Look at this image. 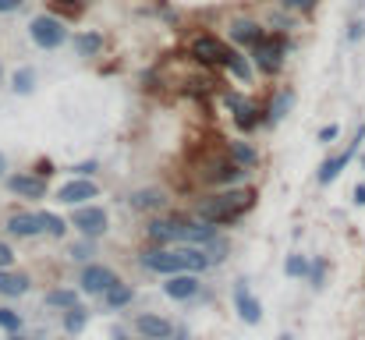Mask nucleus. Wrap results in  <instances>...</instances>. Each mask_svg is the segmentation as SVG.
<instances>
[{"label": "nucleus", "instance_id": "1", "mask_svg": "<svg viewBox=\"0 0 365 340\" xmlns=\"http://www.w3.org/2000/svg\"><path fill=\"white\" fill-rule=\"evenodd\" d=\"M138 262L145 269H153V273H163V277H170V273H199V269L213 266L202 244H153V248L142 252Z\"/></svg>", "mask_w": 365, "mask_h": 340}, {"label": "nucleus", "instance_id": "2", "mask_svg": "<svg viewBox=\"0 0 365 340\" xmlns=\"http://www.w3.org/2000/svg\"><path fill=\"white\" fill-rule=\"evenodd\" d=\"M252 206H255V192L252 188H231V192H220L213 199H202L199 202V220H206L213 227L235 224V220H242Z\"/></svg>", "mask_w": 365, "mask_h": 340}, {"label": "nucleus", "instance_id": "3", "mask_svg": "<svg viewBox=\"0 0 365 340\" xmlns=\"http://www.w3.org/2000/svg\"><path fill=\"white\" fill-rule=\"evenodd\" d=\"M29 39L39 46V50H57V46H64L68 43V29H64V18H57V14H36L32 21H29Z\"/></svg>", "mask_w": 365, "mask_h": 340}, {"label": "nucleus", "instance_id": "4", "mask_svg": "<svg viewBox=\"0 0 365 340\" xmlns=\"http://www.w3.org/2000/svg\"><path fill=\"white\" fill-rule=\"evenodd\" d=\"M284 57H287V39H284V32H266L255 46H252V61H255V68L262 71V75H277L280 68H284Z\"/></svg>", "mask_w": 365, "mask_h": 340}, {"label": "nucleus", "instance_id": "5", "mask_svg": "<svg viewBox=\"0 0 365 340\" xmlns=\"http://www.w3.org/2000/svg\"><path fill=\"white\" fill-rule=\"evenodd\" d=\"M188 53H192L199 64H206V68H210V64L227 68V61H231L238 50H235V46H227L224 39H217L213 32H202V36H195V39H192V50H188Z\"/></svg>", "mask_w": 365, "mask_h": 340}, {"label": "nucleus", "instance_id": "6", "mask_svg": "<svg viewBox=\"0 0 365 340\" xmlns=\"http://www.w3.org/2000/svg\"><path fill=\"white\" fill-rule=\"evenodd\" d=\"M114 284H118V273L110 266H100V262H86L78 273V291L89 298H103Z\"/></svg>", "mask_w": 365, "mask_h": 340}, {"label": "nucleus", "instance_id": "7", "mask_svg": "<svg viewBox=\"0 0 365 340\" xmlns=\"http://www.w3.org/2000/svg\"><path fill=\"white\" fill-rule=\"evenodd\" d=\"M71 224L78 227L82 237H103L107 227H110V217H107V210H100V206H86V202H82V206H75Z\"/></svg>", "mask_w": 365, "mask_h": 340}, {"label": "nucleus", "instance_id": "8", "mask_svg": "<svg viewBox=\"0 0 365 340\" xmlns=\"http://www.w3.org/2000/svg\"><path fill=\"white\" fill-rule=\"evenodd\" d=\"M185 230H188V220L174 217V220H153L145 227L149 241L153 244H185Z\"/></svg>", "mask_w": 365, "mask_h": 340}, {"label": "nucleus", "instance_id": "9", "mask_svg": "<svg viewBox=\"0 0 365 340\" xmlns=\"http://www.w3.org/2000/svg\"><path fill=\"white\" fill-rule=\"evenodd\" d=\"M7 192L18 199H46V177L39 174H7Z\"/></svg>", "mask_w": 365, "mask_h": 340}, {"label": "nucleus", "instance_id": "10", "mask_svg": "<svg viewBox=\"0 0 365 340\" xmlns=\"http://www.w3.org/2000/svg\"><path fill=\"white\" fill-rule=\"evenodd\" d=\"M199 291H202V280L195 273H170L167 284H163V294L174 298V302H192Z\"/></svg>", "mask_w": 365, "mask_h": 340}, {"label": "nucleus", "instance_id": "11", "mask_svg": "<svg viewBox=\"0 0 365 340\" xmlns=\"http://www.w3.org/2000/svg\"><path fill=\"white\" fill-rule=\"evenodd\" d=\"M235 309H238L242 323H248V326L262 323V305H259V298L252 294L248 280H238V284H235Z\"/></svg>", "mask_w": 365, "mask_h": 340}, {"label": "nucleus", "instance_id": "12", "mask_svg": "<svg viewBox=\"0 0 365 340\" xmlns=\"http://www.w3.org/2000/svg\"><path fill=\"white\" fill-rule=\"evenodd\" d=\"M96 195H100V188H96L89 177H75V181L61 185V192H57V199H61L64 206H82V202H89V199H96Z\"/></svg>", "mask_w": 365, "mask_h": 340}, {"label": "nucleus", "instance_id": "13", "mask_svg": "<svg viewBox=\"0 0 365 340\" xmlns=\"http://www.w3.org/2000/svg\"><path fill=\"white\" fill-rule=\"evenodd\" d=\"M362 138H365V128H359V131H355V142H351V145H348V149H344L341 156H330V160H327V163L319 167V185H330V181H334V177H337V174H341V170L348 167V160H351V156L359 153Z\"/></svg>", "mask_w": 365, "mask_h": 340}, {"label": "nucleus", "instance_id": "14", "mask_svg": "<svg viewBox=\"0 0 365 340\" xmlns=\"http://www.w3.org/2000/svg\"><path fill=\"white\" fill-rule=\"evenodd\" d=\"M135 330H138L142 337H156V340L174 337V323L163 319V316H156V312H142V316L135 319Z\"/></svg>", "mask_w": 365, "mask_h": 340}, {"label": "nucleus", "instance_id": "15", "mask_svg": "<svg viewBox=\"0 0 365 340\" xmlns=\"http://www.w3.org/2000/svg\"><path fill=\"white\" fill-rule=\"evenodd\" d=\"M4 227H7L11 237H39L43 234V217L39 213H11Z\"/></svg>", "mask_w": 365, "mask_h": 340}, {"label": "nucleus", "instance_id": "16", "mask_svg": "<svg viewBox=\"0 0 365 340\" xmlns=\"http://www.w3.org/2000/svg\"><path fill=\"white\" fill-rule=\"evenodd\" d=\"M245 174H248V167H242V163H235V160L227 156V160L213 163V170L206 174V181H210V185H231V188H235V185H238V181L245 177Z\"/></svg>", "mask_w": 365, "mask_h": 340}, {"label": "nucleus", "instance_id": "17", "mask_svg": "<svg viewBox=\"0 0 365 340\" xmlns=\"http://www.w3.org/2000/svg\"><path fill=\"white\" fill-rule=\"evenodd\" d=\"M266 36V29L259 25V21H252V18H235L231 21V43H238V46H255L259 39Z\"/></svg>", "mask_w": 365, "mask_h": 340}, {"label": "nucleus", "instance_id": "18", "mask_svg": "<svg viewBox=\"0 0 365 340\" xmlns=\"http://www.w3.org/2000/svg\"><path fill=\"white\" fill-rule=\"evenodd\" d=\"M163 206H167V195L160 188H138L131 195V210H138V213H156Z\"/></svg>", "mask_w": 365, "mask_h": 340}, {"label": "nucleus", "instance_id": "19", "mask_svg": "<svg viewBox=\"0 0 365 340\" xmlns=\"http://www.w3.org/2000/svg\"><path fill=\"white\" fill-rule=\"evenodd\" d=\"M29 287H32V280H29L25 273L0 269V294H4V298H21V294H29Z\"/></svg>", "mask_w": 365, "mask_h": 340}, {"label": "nucleus", "instance_id": "20", "mask_svg": "<svg viewBox=\"0 0 365 340\" xmlns=\"http://www.w3.org/2000/svg\"><path fill=\"white\" fill-rule=\"evenodd\" d=\"M227 156H231L235 163H242V167H255V163H259V153H255L245 138H231V142H227Z\"/></svg>", "mask_w": 365, "mask_h": 340}, {"label": "nucleus", "instance_id": "21", "mask_svg": "<svg viewBox=\"0 0 365 340\" xmlns=\"http://www.w3.org/2000/svg\"><path fill=\"white\" fill-rule=\"evenodd\" d=\"M71 43H75V53L78 57H96L103 50V36L100 32H78Z\"/></svg>", "mask_w": 365, "mask_h": 340}, {"label": "nucleus", "instance_id": "22", "mask_svg": "<svg viewBox=\"0 0 365 340\" xmlns=\"http://www.w3.org/2000/svg\"><path fill=\"white\" fill-rule=\"evenodd\" d=\"M291 107H294V93H291V89H280V93L273 96V103L266 107V124H277Z\"/></svg>", "mask_w": 365, "mask_h": 340}, {"label": "nucleus", "instance_id": "23", "mask_svg": "<svg viewBox=\"0 0 365 340\" xmlns=\"http://www.w3.org/2000/svg\"><path fill=\"white\" fill-rule=\"evenodd\" d=\"M131 298H135V287L131 284H124V280H118L107 294H103V302H107V309H124V305H131Z\"/></svg>", "mask_w": 365, "mask_h": 340}, {"label": "nucleus", "instance_id": "24", "mask_svg": "<svg viewBox=\"0 0 365 340\" xmlns=\"http://www.w3.org/2000/svg\"><path fill=\"white\" fill-rule=\"evenodd\" d=\"M259 120H262V113H259V107H255L252 100H245L242 107L235 110V124H238L242 131H252V128H259Z\"/></svg>", "mask_w": 365, "mask_h": 340}, {"label": "nucleus", "instance_id": "25", "mask_svg": "<svg viewBox=\"0 0 365 340\" xmlns=\"http://www.w3.org/2000/svg\"><path fill=\"white\" fill-rule=\"evenodd\" d=\"M78 294H82V291L53 287V291H46V305H50V309H71V305H78Z\"/></svg>", "mask_w": 365, "mask_h": 340}, {"label": "nucleus", "instance_id": "26", "mask_svg": "<svg viewBox=\"0 0 365 340\" xmlns=\"http://www.w3.org/2000/svg\"><path fill=\"white\" fill-rule=\"evenodd\" d=\"M86 323H89V312H86L82 305L64 309V330H68V334H82V330H86Z\"/></svg>", "mask_w": 365, "mask_h": 340}, {"label": "nucleus", "instance_id": "27", "mask_svg": "<svg viewBox=\"0 0 365 340\" xmlns=\"http://www.w3.org/2000/svg\"><path fill=\"white\" fill-rule=\"evenodd\" d=\"M11 89H14L18 96H29V93L36 89V71H32V68H18L14 78H11Z\"/></svg>", "mask_w": 365, "mask_h": 340}, {"label": "nucleus", "instance_id": "28", "mask_svg": "<svg viewBox=\"0 0 365 340\" xmlns=\"http://www.w3.org/2000/svg\"><path fill=\"white\" fill-rule=\"evenodd\" d=\"M82 7L86 4H78V0H50V14H57V18H78Z\"/></svg>", "mask_w": 365, "mask_h": 340}, {"label": "nucleus", "instance_id": "29", "mask_svg": "<svg viewBox=\"0 0 365 340\" xmlns=\"http://www.w3.org/2000/svg\"><path fill=\"white\" fill-rule=\"evenodd\" d=\"M43 217V234H50V237H64L68 234V220L64 217H57V213H39Z\"/></svg>", "mask_w": 365, "mask_h": 340}, {"label": "nucleus", "instance_id": "30", "mask_svg": "<svg viewBox=\"0 0 365 340\" xmlns=\"http://www.w3.org/2000/svg\"><path fill=\"white\" fill-rule=\"evenodd\" d=\"M284 273H287V277H309V259H305V255H287Z\"/></svg>", "mask_w": 365, "mask_h": 340}, {"label": "nucleus", "instance_id": "31", "mask_svg": "<svg viewBox=\"0 0 365 340\" xmlns=\"http://www.w3.org/2000/svg\"><path fill=\"white\" fill-rule=\"evenodd\" d=\"M227 71H231V75H235L238 82H248V78H252V68L245 64V57H242V53H235V57L227 61Z\"/></svg>", "mask_w": 365, "mask_h": 340}, {"label": "nucleus", "instance_id": "32", "mask_svg": "<svg viewBox=\"0 0 365 340\" xmlns=\"http://www.w3.org/2000/svg\"><path fill=\"white\" fill-rule=\"evenodd\" d=\"M0 330L18 334V330H21V316H18L14 309H0Z\"/></svg>", "mask_w": 365, "mask_h": 340}, {"label": "nucleus", "instance_id": "33", "mask_svg": "<svg viewBox=\"0 0 365 340\" xmlns=\"http://www.w3.org/2000/svg\"><path fill=\"white\" fill-rule=\"evenodd\" d=\"M93 241H96V237H82V241L71 248V259H75V262H89V255H93V248H96Z\"/></svg>", "mask_w": 365, "mask_h": 340}, {"label": "nucleus", "instance_id": "34", "mask_svg": "<svg viewBox=\"0 0 365 340\" xmlns=\"http://www.w3.org/2000/svg\"><path fill=\"white\" fill-rule=\"evenodd\" d=\"M316 4H319V0H280V7L298 11V14H312V11H316Z\"/></svg>", "mask_w": 365, "mask_h": 340}, {"label": "nucleus", "instance_id": "35", "mask_svg": "<svg viewBox=\"0 0 365 340\" xmlns=\"http://www.w3.org/2000/svg\"><path fill=\"white\" fill-rule=\"evenodd\" d=\"M11 262H14V248L7 241H0V269H11Z\"/></svg>", "mask_w": 365, "mask_h": 340}, {"label": "nucleus", "instance_id": "36", "mask_svg": "<svg viewBox=\"0 0 365 340\" xmlns=\"http://www.w3.org/2000/svg\"><path fill=\"white\" fill-rule=\"evenodd\" d=\"M362 36H365V21H351V29H348V39H351V43H359Z\"/></svg>", "mask_w": 365, "mask_h": 340}, {"label": "nucleus", "instance_id": "37", "mask_svg": "<svg viewBox=\"0 0 365 340\" xmlns=\"http://www.w3.org/2000/svg\"><path fill=\"white\" fill-rule=\"evenodd\" d=\"M71 170H75V174H78V177H89V174H93V170H96V160H89V163H75V167H71Z\"/></svg>", "mask_w": 365, "mask_h": 340}, {"label": "nucleus", "instance_id": "38", "mask_svg": "<svg viewBox=\"0 0 365 340\" xmlns=\"http://www.w3.org/2000/svg\"><path fill=\"white\" fill-rule=\"evenodd\" d=\"M21 4L25 0H0V14H14V11H21Z\"/></svg>", "mask_w": 365, "mask_h": 340}, {"label": "nucleus", "instance_id": "39", "mask_svg": "<svg viewBox=\"0 0 365 340\" xmlns=\"http://www.w3.org/2000/svg\"><path fill=\"white\" fill-rule=\"evenodd\" d=\"M337 131H341L337 124H327V128L319 131V142H334V138H337Z\"/></svg>", "mask_w": 365, "mask_h": 340}, {"label": "nucleus", "instance_id": "40", "mask_svg": "<svg viewBox=\"0 0 365 340\" xmlns=\"http://www.w3.org/2000/svg\"><path fill=\"white\" fill-rule=\"evenodd\" d=\"M36 174H39V177H50V174H53V163H50V160H39V163H36Z\"/></svg>", "mask_w": 365, "mask_h": 340}, {"label": "nucleus", "instance_id": "41", "mask_svg": "<svg viewBox=\"0 0 365 340\" xmlns=\"http://www.w3.org/2000/svg\"><path fill=\"white\" fill-rule=\"evenodd\" d=\"M355 202H359V206H365V185H359V188H355Z\"/></svg>", "mask_w": 365, "mask_h": 340}, {"label": "nucleus", "instance_id": "42", "mask_svg": "<svg viewBox=\"0 0 365 340\" xmlns=\"http://www.w3.org/2000/svg\"><path fill=\"white\" fill-rule=\"evenodd\" d=\"M114 340H131V337H124V334H114ZM138 340H156V337H142V334H138Z\"/></svg>", "mask_w": 365, "mask_h": 340}, {"label": "nucleus", "instance_id": "43", "mask_svg": "<svg viewBox=\"0 0 365 340\" xmlns=\"http://www.w3.org/2000/svg\"><path fill=\"white\" fill-rule=\"evenodd\" d=\"M4 170H7V156L0 153V177H4Z\"/></svg>", "mask_w": 365, "mask_h": 340}, {"label": "nucleus", "instance_id": "44", "mask_svg": "<svg viewBox=\"0 0 365 340\" xmlns=\"http://www.w3.org/2000/svg\"><path fill=\"white\" fill-rule=\"evenodd\" d=\"M277 340H294V337H291V334H284V337H277Z\"/></svg>", "mask_w": 365, "mask_h": 340}, {"label": "nucleus", "instance_id": "45", "mask_svg": "<svg viewBox=\"0 0 365 340\" xmlns=\"http://www.w3.org/2000/svg\"><path fill=\"white\" fill-rule=\"evenodd\" d=\"M0 78H4V64H0Z\"/></svg>", "mask_w": 365, "mask_h": 340}, {"label": "nucleus", "instance_id": "46", "mask_svg": "<svg viewBox=\"0 0 365 340\" xmlns=\"http://www.w3.org/2000/svg\"><path fill=\"white\" fill-rule=\"evenodd\" d=\"M11 340H25V337H11Z\"/></svg>", "mask_w": 365, "mask_h": 340}, {"label": "nucleus", "instance_id": "47", "mask_svg": "<svg viewBox=\"0 0 365 340\" xmlns=\"http://www.w3.org/2000/svg\"><path fill=\"white\" fill-rule=\"evenodd\" d=\"M78 4H89V0H78Z\"/></svg>", "mask_w": 365, "mask_h": 340}, {"label": "nucleus", "instance_id": "48", "mask_svg": "<svg viewBox=\"0 0 365 340\" xmlns=\"http://www.w3.org/2000/svg\"><path fill=\"white\" fill-rule=\"evenodd\" d=\"M362 163H365V160H362Z\"/></svg>", "mask_w": 365, "mask_h": 340}]
</instances>
